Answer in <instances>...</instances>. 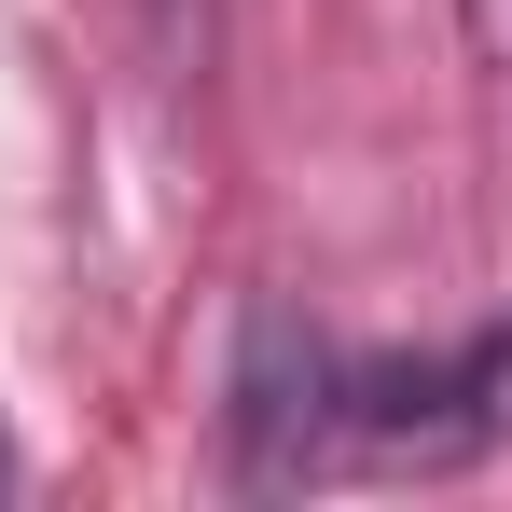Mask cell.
Returning <instances> with one entry per match:
<instances>
[{"mask_svg": "<svg viewBox=\"0 0 512 512\" xmlns=\"http://www.w3.org/2000/svg\"><path fill=\"white\" fill-rule=\"evenodd\" d=\"M346 443L416 457V471H457V457L512 443V333H471L443 360H346Z\"/></svg>", "mask_w": 512, "mask_h": 512, "instance_id": "cell-1", "label": "cell"}, {"mask_svg": "<svg viewBox=\"0 0 512 512\" xmlns=\"http://www.w3.org/2000/svg\"><path fill=\"white\" fill-rule=\"evenodd\" d=\"M333 429H346V360L291 305H263L250 346H236V471L250 485H305L333 457Z\"/></svg>", "mask_w": 512, "mask_h": 512, "instance_id": "cell-2", "label": "cell"}, {"mask_svg": "<svg viewBox=\"0 0 512 512\" xmlns=\"http://www.w3.org/2000/svg\"><path fill=\"white\" fill-rule=\"evenodd\" d=\"M139 42H153V70L194 97V84H208V56H222V0H139Z\"/></svg>", "mask_w": 512, "mask_h": 512, "instance_id": "cell-3", "label": "cell"}, {"mask_svg": "<svg viewBox=\"0 0 512 512\" xmlns=\"http://www.w3.org/2000/svg\"><path fill=\"white\" fill-rule=\"evenodd\" d=\"M457 42H471V70L512 84V0H457Z\"/></svg>", "mask_w": 512, "mask_h": 512, "instance_id": "cell-4", "label": "cell"}]
</instances>
